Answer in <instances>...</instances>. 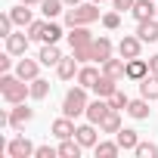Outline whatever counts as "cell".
I'll return each instance as SVG.
<instances>
[{
    "label": "cell",
    "mask_w": 158,
    "mask_h": 158,
    "mask_svg": "<svg viewBox=\"0 0 158 158\" xmlns=\"http://www.w3.org/2000/svg\"><path fill=\"white\" fill-rule=\"evenodd\" d=\"M0 96L10 106L25 102V96H31V81H22L19 74H3L0 77Z\"/></svg>",
    "instance_id": "6da1fadb"
},
{
    "label": "cell",
    "mask_w": 158,
    "mask_h": 158,
    "mask_svg": "<svg viewBox=\"0 0 158 158\" xmlns=\"http://www.w3.org/2000/svg\"><path fill=\"white\" fill-rule=\"evenodd\" d=\"M87 106H90V99H87V87H71L68 93H65V99H62V115H68V118H77V115H87Z\"/></svg>",
    "instance_id": "7a4b0ae2"
},
{
    "label": "cell",
    "mask_w": 158,
    "mask_h": 158,
    "mask_svg": "<svg viewBox=\"0 0 158 158\" xmlns=\"http://www.w3.org/2000/svg\"><path fill=\"white\" fill-rule=\"evenodd\" d=\"M99 19V6L93 3H77V6H71L68 13H65V25L68 28H74V25H90V22H96Z\"/></svg>",
    "instance_id": "3957f363"
},
{
    "label": "cell",
    "mask_w": 158,
    "mask_h": 158,
    "mask_svg": "<svg viewBox=\"0 0 158 158\" xmlns=\"http://www.w3.org/2000/svg\"><path fill=\"white\" fill-rule=\"evenodd\" d=\"M109 112H112V102L99 96V99H93V102L87 106V121H93V124L99 127V124H102V118H106Z\"/></svg>",
    "instance_id": "277c9868"
},
{
    "label": "cell",
    "mask_w": 158,
    "mask_h": 158,
    "mask_svg": "<svg viewBox=\"0 0 158 158\" xmlns=\"http://www.w3.org/2000/svg\"><path fill=\"white\" fill-rule=\"evenodd\" d=\"M74 139L81 143L84 149H93V146L99 143V136H96V124H93V121H87V124H81V127L74 130Z\"/></svg>",
    "instance_id": "5b68a950"
},
{
    "label": "cell",
    "mask_w": 158,
    "mask_h": 158,
    "mask_svg": "<svg viewBox=\"0 0 158 158\" xmlns=\"http://www.w3.org/2000/svg\"><path fill=\"white\" fill-rule=\"evenodd\" d=\"M31 118H34V109H28L25 102H19V106L10 112V127H13V130H22Z\"/></svg>",
    "instance_id": "8992f818"
},
{
    "label": "cell",
    "mask_w": 158,
    "mask_h": 158,
    "mask_svg": "<svg viewBox=\"0 0 158 158\" xmlns=\"http://www.w3.org/2000/svg\"><path fill=\"white\" fill-rule=\"evenodd\" d=\"M6 155H10V158H28V155H34V146H31L28 136H16V139L6 146Z\"/></svg>",
    "instance_id": "52a82bcc"
},
{
    "label": "cell",
    "mask_w": 158,
    "mask_h": 158,
    "mask_svg": "<svg viewBox=\"0 0 158 158\" xmlns=\"http://www.w3.org/2000/svg\"><path fill=\"white\" fill-rule=\"evenodd\" d=\"M96 37L90 34V28L87 25H74L71 28V34H68V44H71V50H77V47H90Z\"/></svg>",
    "instance_id": "ba28073f"
},
{
    "label": "cell",
    "mask_w": 158,
    "mask_h": 158,
    "mask_svg": "<svg viewBox=\"0 0 158 158\" xmlns=\"http://www.w3.org/2000/svg\"><path fill=\"white\" fill-rule=\"evenodd\" d=\"M40 59H19L16 62V74L22 77V81H34V77H37V71H40Z\"/></svg>",
    "instance_id": "9c48e42d"
},
{
    "label": "cell",
    "mask_w": 158,
    "mask_h": 158,
    "mask_svg": "<svg viewBox=\"0 0 158 158\" xmlns=\"http://www.w3.org/2000/svg\"><path fill=\"white\" fill-rule=\"evenodd\" d=\"M139 47H143V40H139V37L124 34V37H121V44H118V56H124V59H136V56H139Z\"/></svg>",
    "instance_id": "30bf717a"
},
{
    "label": "cell",
    "mask_w": 158,
    "mask_h": 158,
    "mask_svg": "<svg viewBox=\"0 0 158 158\" xmlns=\"http://www.w3.org/2000/svg\"><path fill=\"white\" fill-rule=\"evenodd\" d=\"M102 74L115 77V81L127 77V59H124V56H121V59H106V62H102Z\"/></svg>",
    "instance_id": "8fae6325"
},
{
    "label": "cell",
    "mask_w": 158,
    "mask_h": 158,
    "mask_svg": "<svg viewBox=\"0 0 158 158\" xmlns=\"http://www.w3.org/2000/svg\"><path fill=\"white\" fill-rule=\"evenodd\" d=\"M136 37H139L143 44H155V40H158V22H155V19H143V22L136 25Z\"/></svg>",
    "instance_id": "7c38bea8"
},
{
    "label": "cell",
    "mask_w": 158,
    "mask_h": 158,
    "mask_svg": "<svg viewBox=\"0 0 158 158\" xmlns=\"http://www.w3.org/2000/svg\"><path fill=\"white\" fill-rule=\"evenodd\" d=\"M130 13H133L136 22H143V19H155L158 16V6H155V0H136Z\"/></svg>",
    "instance_id": "4fadbf2b"
},
{
    "label": "cell",
    "mask_w": 158,
    "mask_h": 158,
    "mask_svg": "<svg viewBox=\"0 0 158 158\" xmlns=\"http://www.w3.org/2000/svg\"><path fill=\"white\" fill-rule=\"evenodd\" d=\"M28 44H31L28 34H10V37H6V53H13V56H25V53H28Z\"/></svg>",
    "instance_id": "5bb4252c"
},
{
    "label": "cell",
    "mask_w": 158,
    "mask_h": 158,
    "mask_svg": "<svg viewBox=\"0 0 158 158\" xmlns=\"http://www.w3.org/2000/svg\"><path fill=\"white\" fill-rule=\"evenodd\" d=\"M74 130H77V127H74V121H71L68 115H62V118L53 121V136H59V139H71Z\"/></svg>",
    "instance_id": "9a60e30c"
},
{
    "label": "cell",
    "mask_w": 158,
    "mask_h": 158,
    "mask_svg": "<svg viewBox=\"0 0 158 158\" xmlns=\"http://www.w3.org/2000/svg\"><path fill=\"white\" fill-rule=\"evenodd\" d=\"M139 93H143L149 102H155V99H158V74H152V71H149V74L143 77V81H139Z\"/></svg>",
    "instance_id": "2e32d148"
},
{
    "label": "cell",
    "mask_w": 158,
    "mask_h": 158,
    "mask_svg": "<svg viewBox=\"0 0 158 158\" xmlns=\"http://www.w3.org/2000/svg\"><path fill=\"white\" fill-rule=\"evenodd\" d=\"M149 74V62L146 59H127V77H130V81H143V77Z\"/></svg>",
    "instance_id": "e0dca14e"
},
{
    "label": "cell",
    "mask_w": 158,
    "mask_h": 158,
    "mask_svg": "<svg viewBox=\"0 0 158 158\" xmlns=\"http://www.w3.org/2000/svg\"><path fill=\"white\" fill-rule=\"evenodd\" d=\"M112 40L109 37H96L93 40V62H106V59H112Z\"/></svg>",
    "instance_id": "ac0fdd59"
},
{
    "label": "cell",
    "mask_w": 158,
    "mask_h": 158,
    "mask_svg": "<svg viewBox=\"0 0 158 158\" xmlns=\"http://www.w3.org/2000/svg\"><path fill=\"white\" fill-rule=\"evenodd\" d=\"M115 139H118V146H121L124 152L139 146V133H136V130H130V127H121V130L115 133Z\"/></svg>",
    "instance_id": "d6986e66"
},
{
    "label": "cell",
    "mask_w": 158,
    "mask_h": 158,
    "mask_svg": "<svg viewBox=\"0 0 158 158\" xmlns=\"http://www.w3.org/2000/svg\"><path fill=\"white\" fill-rule=\"evenodd\" d=\"M56 71H59L62 81H71V77L81 71V68H77V59H74V56H68V59L62 56V59H59V65H56Z\"/></svg>",
    "instance_id": "ffe728a7"
},
{
    "label": "cell",
    "mask_w": 158,
    "mask_h": 158,
    "mask_svg": "<svg viewBox=\"0 0 158 158\" xmlns=\"http://www.w3.org/2000/svg\"><path fill=\"white\" fill-rule=\"evenodd\" d=\"M93 90H96V96H102V99H109L115 90H118V81H115V77H109V74H102L99 77V81L93 84Z\"/></svg>",
    "instance_id": "44dd1931"
},
{
    "label": "cell",
    "mask_w": 158,
    "mask_h": 158,
    "mask_svg": "<svg viewBox=\"0 0 158 158\" xmlns=\"http://www.w3.org/2000/svg\"><path fill=\"white\" fill-rule=\"evenodd\" d=\"M99 77H102V74H99L93 65H84L81 71H77V84H81V87H87V90H93V84L99 81Z\"/></svg>",
    "instance_id": "7402d4cb"
},
{
    "label": "cell",
    "mask_w": 158,
    "mask_h": 158,
    "mask_svg": "<svg viewBox=\"0 0 158 158\" xmlns=\"http://www.w3.org/2000/svg\"><path fill=\"white\" fill-rule=\"evenodd\" d=\"M127 115L136 118V121L149 118V99H146V96H143V99H130V102H127Z\"/></svg>",
    "instance_id": "603a6c76"
},
{
    "label": "cell",
    "mask_w": 158,
    "mask_h": 158,
    "mask_svg": "<svg viewBox=\"0 0 158 158\" xmlns=\"http://www.w3.org/2000/svg\"><path fill=\"white\" fill-rule=\"evenodd\" d=\"M118 130H121V112H118V109H112V112L102 118L99 133H118Z\"/></svg>",
    "instance_id": "cb8c5ba5"
},
{
    "label": "cell",
    "mask_w": 158,
    "mask_h": 158,
    "mask_svg": "<svg viewBox=\"0 0 158 158\" xmlns=\"http://www.w3.org/2000/svg\"><path fill=\"white\" fill-rule=\"evenodd\" d=\"M10 16H13V22L16 25H22V28H28L34 19H31V10H28V3H19V6H13L10 10Z\"/></svg>",
    "instance_id": "d4e9b609"
},
{
    "label": "cell",
    "mask_w": 158,
    "mask_h": 158,
    "mask_svg": "<svg viewBox=\"0 0 158 158\" xmlns=\"http://www.w3.org/2000/svg\"><path fill=\"white\" fill-rule=\"evenodd\" d=\"M44 65H59V59H62V53H59V47L56 44H44V50H40V56H37Z\"/></svg>",
    "instance_id": "484cf974"
},
{
    "label": "cell",
    "mask_w": 158,
    "mask_h": 158,
    "mask_svg": "<svg viewBox=\"0 0 158 158\" xmlns=\"http://www.w3.org/2000/svg\"><path fill=\"white\" fill-rule=\"evenodd\" d=\"M81 149H84V146H81V143H77V139L71 136V139H62V146H59V155H62V158H77V155H81Z\"/></svg>",
    "instance_id": "4316f807"
},
{
    "label": "cell",
    "mask_w": 158,
    "mask_h": 158,
    "mask_svg": "<svg viewBox=\"0 0 158 158\" xmlns=\"http://www.w3.org/2000/svg\"><path fill=\"white\" fill-rule=\"evenodd\" d=\"M93 152H96V158H115V155L121 152V146H118V139H115V143H96Z\"/></svg>",
    "instance_id": "83f0119b"
},
{
    "label": "cell",
    "mask_w": 158,
    "mask_h": 158,
    "mask_svg": "<svg viewBox=\"0 0 158 158\" xmlns=\"http://www.w3.org/2000/svg\"><path fill=\"white\" fill-rule=\"evenodd\" d=\"M47 96H50V81L34 77V81H31V99H47Z\"/></svg>",
    "instance_id": "f1b7e54d"
},
{
    "label": "cell",
    "mask_w": 158,
    "mask_h": 158,
    "mask_svg": "<svg viewBox=\"0 0 158 158\" xmlns=\"http://www.w3.org/2000/svg\"><path fill=\"white\" fill-rule=\"evenodd\" d=\"M62 3H65V0H44V3H40V13H44L47 19H56V16L62 13Z\"/></svg>",
    "instance_id": "f546056e"
},
{
    "label": "cell",
    "mask_w": 158,
    "mask_h": 158,
    "mask_svg": "<svg viewBox=\"0 0 158 158\" xmlns=\"http://www.w3.org/2000/svg\"><path fill=\"white\" fill-rule=\"evenodd\" d=\"M59 37H62V28H59L56 22H50V19H47V31H44V44H56Z\"/></svg>",
    "instance_id": "4dcf8cb0"
},
{
    "label": "cell",
    "mask_w": 158,
    "mask_h": 158,
    "mask_svg": "<svg viewBox=\"0 0 158 158\" xmlns=\"http://www.w3.org/2000/svg\"><path fill=\"white\" fill-rule=\"evenodd\" d=\"M133 152H136L139 158H158V146H155V143H139Z\"/></svg>",
    "instance_id": "1f68e13d"
},
{
    "label": "cell",
    "mask_w": 158,
    "mask_h": 158,
    "mask_svg": "<svg viewBox=\"0 0 158 158\" xmlns=\"http://www.w3.org/2000/svg\"><path fill=\"white\" fill-rule=\"evenodd\" d=\"M44 31H47V22H31L28 25V37L31 40H44Z\"/></svg>",
    "instance_id": "d6a6232c"
},
{
    "label": "cell",
    "mask_w": 158,
    "mask_h": 158,
    "mask_svg": "<svg viewBox=\"0 0 158 158\" xmlns=\"http://www.w3.org/2000/svg\"><path fill=\"white\" fill-rule=\"evenodd\" d=\"M13 25H16V22H13V16H10V13L0 16V37H10V34H13Z\"/></svg>",
    "instance_id": "836d02e7"
},
{
    "label": "cell",
    "mask_w": 158,
    "mask_h": 158,
    "mask_svg": "<svg viewBox=\"0 0 158 158\" xmlns=\"http://www.w3.org/2000/svg\"><path fill=\"white\" fill-rule=\"evenodd\" d=\"M102 25H106L109 31H115V28L121 25V13H118V10H115V13H106V16H102Z\"/></svg>",
    "instance_id": "e575fe53"
},
{
    "label": "cell",
    "mask_w": 158,
    "mask_h": 158,
    "mask_svg": "<svg viewBox=\"0 0 158 158\" xmlns=\"http://www.w3.org/2000/svg\"><path fill=\"white\" fill-rule=\"evenodd\" d=\"M109 102H112V109H118V112H121V109H127V102H130V99H127L121 90H115V93L109 96Z\"/></svg>",
    "instance_id": "d590c367"
},
{
    "label": "cell",
    "mask_w": 158,
    "mask_h": 158,
    "mask_svg": "<svg viewBox=\"0 0 158 158\" xmlns=\"http://www.w3.org/2000/svg\"><path fill=\"white\" fill-rule=\"evenodd\" d=\"M53 155H59V149H53V146H37L34 149V158H53Z\"/></svg>",
    "instance_id": "8d00e7d4"
},
{
    "label": "cell",
    "mask_w": 158,
    "mask_h": 158,
    "mask_svg": "<svg viewBox=\"0 0 158 158\" xmlns=\"http://www.w3.org/2000/svg\"><path fill=\"white\" fill-rule=\"evenodd\" d=\"M112 3H115V10H118V13H124V10H133L136 0H112Z\"/></svg>",
    "instance_id": "74e56055"
},
{
    "label": "cell",
    "mask_w": 158,
    "mask_h": 158,
    "mask_svg": "<svg viewBox=\"0 0 158 158\" xmlns=\"http://www.w3.org/2000/svg\"><path fill=\"white\" fill-rule=\"evenodd\" d=\"M10 56H13V53H3V56H0V71H3V74L13 68V59H10Z\"/></svg>",
    "instance_id": "f35d334b"
},
{
    "label": "cell",
    "mask_w": 158,
    "mask_h": 158,
    "mask_svg": "<svg viewBox=\"0 0 158 158\" xmlns=\"http://www.w3.org/2000/svg\"><path fill=\"white\" fill-rule=\"evenodd\" d=\"M149 71H152V74H158V53L149 59Z\"/></svg>",
    "instance_id": "ab89813d"
},
{
    "label": "cell",
    "mask_w": 158,
    "mask_h": 158,
    "mask_svg": "<svg viewBox=\"0 0 158 158\" xmlns=\"http://www.w3.org/2000/svg\"><path fill=\"white\" fill-rule=\"evenodd\" d=\"M19 3H28V6H40L44 0H19Z\"/></svg>",
    "instance_id": "60d3db41"
},
{
    "label": "cell",
    "mask_w": 158,
    "mask_h": 158,
    "mask_svg": "<svg viewBox=\"0 0 158 158\" xmlns=\"http://www.w3.org/2000/svg\"><path fill=\"white\" fill-rule=\"evenodd\" d=\"M65 3H68V6H77V3H84V0H65Z\"/></svg>",
    "instance_id": "b9f144b4"
},
{
    "label": "cell",
    "mask_w": 158,
    "mask_h": 158,
    "mask_svg": "<svg viewBox=\"0 0 158 158\" xmlns=\"http://www.w3.org/2000/svg\"><path fill=\"white\" fill-rule=\"evenodd\" d=\"M93 3H102V0H93Z\"/></svg>",
    "instance_id": "7bdbcfd3"
}]
</instances>
